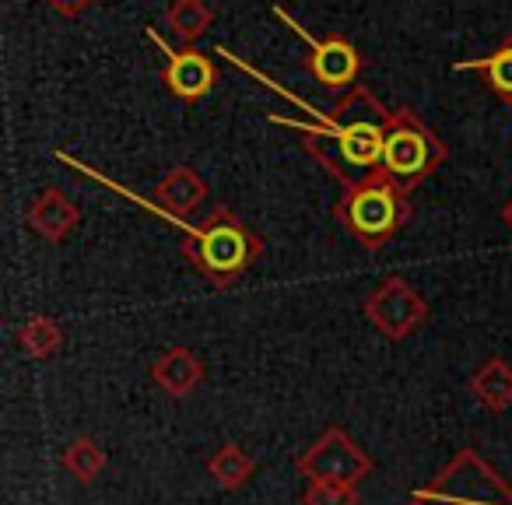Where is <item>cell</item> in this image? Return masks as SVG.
Returning a JSON list of instances; mask_svg holds the SVG:
<instances>
[{
	"label": "cell",
	"instance_id": "cell-1",
	"mask_svg": "<svg viewBox=\"0 0 512 505\" xmlns=\"http://www.w3.org/2000/svg\"><path fill=\"white\" fill-rule=\"evenodd\" d=\"M183 253L214 288H232L260 257V235L228 207H214L204 225L190 228Z\"/></svg>",
	"mask_w": 512,
	"mask_h": 505
},
{
	"label": "cell",
	"instance_id": "cell-2",
	"mask_svg": "<svg viewBox=\"0 0 512 505\" xmlns=\"http://www.w3.org/2000/svg\"><path fill=\"white\" fill-rule=\"evenodd\" d=\"M334 214L365 249H379L404 228V221L411 218V204H407L404 186L372 172L369 179L344 190Z\"/></svg>",
	"mask_w": 512,
	"mask_h": 505
},
{
	"label": "cell",
	"instance_id": "cell-3",
	"mask_svg": "<svg viewBox=\"0 0 512 505\" xmlns=\"http://www.w3.org/2000/svg\"><path fill=\"white\" fill-rule=\"evenodd\" d=\"M407 505H512V488L477 449H460Z\"/></svg>",
	"mask_w": 512,
	"mask_h": 505
},
{
	"label": "cell",
	"instance_id": "cell-4",
	"mask_svg": "<svg viewBox=\"0 0 512 505\" xmlns=\"http://www.w3.org/2000/svg\"><path fill=\"white\" fill-rule=\"evenodd\" d=\"M446 162V144L421 123L414 109H397L386 127L383 158H379V176L404 186L407 193L425 183L439 165Z\"/></svg>",
	"mask_w": 512,
	"mask_h": 505
},
{
	"label": "cell",
	"instance_id": "cell-5",
	"mask_svg": "<svg viewBox=\"0 0 512 505\" xmlns=\"http://www.w3.org/2000/svg\"><path fill=\"white\" fill-rule=\"evenodd\" d=\"M295 467L306 481H334L358 488L372 474V456L344 428H327L313 446L302 449Z\"/></svg>",
	"mask_w": 512,
	"mask_h": 505
},
{
	"label": "cell",
	"instance_id": "cell-6",
	"mask_svg": "<svg viewBox=\"0 0 512 505\" xmlns=\"http://www.w3.org/2000/svg\"><path fill=\"white\" fill-rule=\"evenodd\" d=\"M365 320L386 337V341H407L421 323L428 320V302L407 285L404 278H386L362 302Z\"/></svg>",
	"mask_w": 512,
	"mask_h": 505
},
{
	"label": "cell",
	"instance_id": "cell-7",
	"mask_svg": "<svg viewBox=\"0 0 512 505\" xmlns=\"http://www.w3.org/2000/svg\"><path fill=\"white\" fill-rule=\"evenodd\" d=\"M292 29L299 32L302 39L309 43V57H306V67L323 88H355L358 74H362V57L358 50L348 43L344 36H323V39H309L306 29L292 22Z\"/></svg>",
	"mask_w": 512,
	"mask_h": 505
},
{
	"label": "cell",
	"instance_id": "cell-8",
	"mask_svg": "<svg viewBox=\"0 0 512 505\" xmlns=\"http://www.w3.org/2000/svg\"><path fill=\"white\" fill-rule=\"evenodd\" d=\"M162 81H165V88L176 95V99L197 102L214 88L218 71H214L211 57H204L200 50L186 46V50H179V53H169V64H165Z\"/></svg>",
	"mask_w": 512,
	"mask_h": 505
},
{
	"label": "cell",
	"instance_id": "cell-9",
	"mask_svg": "<svg viewBox=\"0 0 512 505\" xmlns=\"http://www.w3.org/2000/svg\"><path fill=\"white\" fill-rule=\"evenodd\" d=\"M78 221H81L78 204H74L64 190H57V186L43 190L29 207V225L36 228L46 242H64L67 235L74 232Z\"/></svg>",
	"mask_w": 512,
	"mask_h": 505
},
{
	"label": "cell",
	"instance_id": "cell-10",
	"mask_svg": "<svg viewBox=\"0 0 512 505\" xmlns=\"http://www.w3.org/2000/svg\"><path fill=\"white\" fill-rule=\"evenodd\" d=\"M151 379L162 393L169 397H190L200 383H204V365L190 348H169L155 365H151Z\"/></svg>",
	"mask_w": 512,
	"mask_h": 505
},
{
	"label": "cell",
	"instance_id": "cell-11",
	"mask_svg": "<svg viewBox=\"0 0 512 505\" xmlns=\"http://www.w3.org/2000/svg\"><path fill=\"white\" fill-rule=\"evenodd\" d=\"M151 197H155V204L162 207V211L176 214V218H186V214H193L200 204H204L207 183L197 176V169H190V165H176L169 176L158 179V186H155Z\"/></svg>",
	"mask_w": 512,
	"mask_h": 505
},
{
	"label": "cell",
	"instance_id": "cell-12",
	"mask_svg": "<svg viewBox=\"0 0 512 505\" xmlns=\"http://www.w3.org/2000/svg\"><path fill=\"white\" fill-rule=\"evenodd\" d=\"M470 393L488 411H509L512 407V365L505 358H488L470 376Z\"/></svg>",
	"mask_w": 512,
	"mask_h": 505
},
{
	"label": "cell",
	"instance_id": "cell-13",
	"mask_svg": "<svg viewBox=\"0 0 512 505\" xmlns=\"http://www.w3.org/2000/svg\"><path fill=\"white\" fill-rule=\"evenodd\" d=\"M390 120H393V113L365 85L348 88V95L337 102L334 113H327V123H337V127H344V123H372V127H390Z\"/></svg>",
	"mask_w": 512,
	"mask_h": 505
},
{
	"label": "cell",
	"instance_id": "cell-14",
	"mask_svg": "<svg viewBox=\"0 0 512 505\" xmlns=\"http://www.w3.org/2000/svg\"><path fill=\"white\" fill-rule=\"evenodd\" d=\"M253 470H256V460L242 446H235V442H225V446L207 460V474H211L214 484L225 491L242 488V484L253 477Z\"/></svg>",
	"mask_w": 512,
	"mask_h": 505
},
{
	"label": "cell",
	"instance_id": "cell-15",
	"mask_svg": "<svg viewBox=\"0 0 512 505\" xmlns=\"http://www.w3.org/2000/svg\"><path fill=\"white\" fill-rule=\"evenodd\" d=\"M456 71H481L491 92L512 102V36L505 39L491 57L463 60V64H456Z\"/></svg>",
	"mask_w": 512,
	"mask_h": 505
},
{
	"label": "cell",
	"instance_id": "cell-16",
	"mask_svg": "<svg viewBox=\"0 0 512 505\" xmlns=\"http://www.w3.org/2000/svg\"><path fill=\"white\" fill-rule=\"evenodd\" d=\"M18 344H22V351L29 358H50L60 351V344H64V330H60V323L53 320V316H32V320L22 323V330H18Z\"/></svg>",
	"mask_w": 512,
	"mask_h": 505
},
{
	"label": "cell",
	"instance_id": "cell-17",
	"mask_svg": "<svg viewBox=\"0 0 512 505\" xmlns=\"http://www.w3.org/2000/svg\"><path fill=\"white\" fill-rule=\"evenodd\" d=\"M165 18H169V29L176 32L186 46H193L207 29H211L214 11L207 8L204 0H172V8Z\"/></svg>",
	"mask_w": 512,
	"mask_h": 505
},
{
	"label": "cell",
	"instance_id": "cell-18",
	"mask_svg": "<svg viewBox=\"0 0 512 505\" xmlns=\"http://www.w3.org/2000/svg\"><path fill=\"white\" fill-rule=\"evenodd\" d=\"M64 467L71 477H78L81 484H92L95 477L106 470V449L95 439H74L71 446L64 449Z\"/></svg>",
	"mask_w": 512,
	"mask_h": 505
},
{
	"label": "cell",
	"instance_id": "cell-19",
	"mask_svg": "<svg viewBox=\"0 0 512 505\" xmlns=\"http://www.w3.org/2000/svg\"><path fill=\"white\" fill-rule=\"evenodd\" d=\"M302 505H358V491L351 484L309 481V488L302 491Z\"/></svg>",
	"mask_w": 512,
	"mask_h": 505
},
{
	"label": "cell",
	"instance_id": "cell-20",
	"mask_svg": "<svg viewBox=\"0 0 512 505\" xmlns=\"http://www.w3.org/2000/svg\"><path fill=\"white\" fill-rule=\"evenodd\" d=\"M53 11H60L64 18H78L81 11H88L95 4V0H46Z\"/></svg>",
	"mask_w": 512,
	"mask_h": 505
},
{
	"label": "cell",
	"instance_id": "cell-21",
	"mask_svg": "<svg viewBox=\"0 0 512 505\" xmlns=\"http://www.w3.org/2000/svg\"><path fill=\"white\" fill-rule=\"evenodd\" d=\"M502 221H505V225L512 228V197L505 200V207H502Z\"/></svg>",
	"mask_w": 512,
	"mask_h": 505
}]
</instances>
